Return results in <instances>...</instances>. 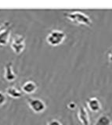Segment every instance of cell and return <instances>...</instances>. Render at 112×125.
Masks as SVG:
<instances>
[{
    "label": "cell",
    "mask_w": 112,
    "mask_h": 125,
    "mask_svg": "<svg viewBox=\"0 0 112 125\" xmlns=\"http://www.w3.org/2000/svg\"><path fill=\"white\" fill-rule=\"evenodd\" d=\"M64 16L70 21L76 23V24L90 26L92 24V20L86 14L80 11H72L68 13H64Z\"/></svg>",
    "instance_id": "obj_1"
},
{
    "label": "cell",
    "mask_w": 112,
    "mask_h": 125,
    "mask_svg": "<svg viewBox=\"0 0 112 125\" xmlns=\"http://www.w3.org/2000/svg\"><path fill=\"white\" fill-rule=\"evenodd\" d=\"M65 38H66V34L63 31L53 30L46 37V42L51 46H57L62 44L65 40Z\"/></svg>",
    "instance_id": "obj_2"
},
{
    "label": "cell",
    "mask_w": 112,
    "mask_h": 125,
    "mask_svg": "<svg viewBox=\"0 0 112 125\" xmlns=\"http://www.w3.org/2000/svg\"><path fill=\"white\" fill-rule=\"evenodd\" d=\"M10 46L15 54L20 55L25 48L24 37L21 34H15L12 39V42H11Z\"/></svg>",
    "instance_id": "obj_3"
},
{
    "label": "cell",
    "mask_w": 112,
    "mask_h": 125,
    "mask_svg": "<svg viewBox=\"0 0 112 125\" xmlns=\"http://www.w3.org/2000/svg\"><path fill=\"white\" fill-rule=\"evenodd\" d=\"M27 103H28L30 109L34 113H42L45 110L46 105L45 103L40 99L37 98H28L27 99Z\"/></svg>",
    "instance_id": "obj_4"
},
{
    "label": "cell",
    "mask_w": 112,
    "mask_h": 125,
    "mask_svg": "<svg viewBox=\"0 0 112 125\" xmlns=\"http://www.w3.org/2000/svg\"><path fill=\"white\" fill-rule=\"evenodd\" d=\"M9 24L10 23L6 22L5 23V27H2V29L0 30V45L1 46H5L9 44L10 40L11 28Z\"/></svg>",
    "instance_id": "obj_5"
},
{
    "label": "cell",
    "mask_w": 112,
    "mask_h": 125,
    "mask_svg": "<svg viewBox=\"0 0 112 125\" xmlns=\"http://www.w3.org/2000/svg\"><path fill=\"white\" fill-rule=\"evenodd\" d=\"M4 78L7 82H13L16 80L17 75H16V73L13 72L12 62H8V63H6L5 66Z\"/></svg>",
    "instance_id": "obj_6"
},
{
    "label": "cell",
    "mask_w": 112,
    "mask_h": 125,
    "mask_svg": "<svg viewBox=\"0 0 112 125\" xmlns=\"http://www.w3.org/2000/svg\"><path fill=\"white\" fill-rule=\"evenodd\" d=\"M87 106L90 111L97 113L101 109V103L100 100L96 97H92L87 100Z\"/></svg>",
    "instance_id": "obj_7"
},
{
    "label": "cell",
    "mask_w": 112,
    "mask_h": 125,
    "mask_svg": "<svg viewBox=\"0 0 112 125\" xmlns=\"http://www.w3.org/2000/svg\"><path fill=\"white\" fill-rule=\"evenodd\" d=\"M78 117L82 125H90V116H89L86 109L84 106H81L78 112Z\"/></svg>",
    "instance_id": "obj_8"
},
{
    "label": "cell",
    "mask_w": 112,
    "mask_h": 125,
    "mask_svg": "<svg viewBox=\"0 0 112 125\" xmlns=\"http://www.w3.org/2000/svg\"><path fill=\"white\" fill-rule=\"evenodd\" d=\"M21 89L24 93L29 95V94H32L36 91L37 84L32 81H28L23 84L21 86Z\"/></svg>",
    "instance_id": "obj_9"
},
{
    "label": "cell",
    "mask_w": 112,
    "mask_h": 125,
    "mask_svg": "<svg viewBox=\"0 0 112 125\" xmlns=\"http://www.w3.org/2000/svg\"><path fill=\"white\" fill-rule=\"evenodd\" d=\"M6 93L9 97L13 98V99H20L23 96V93L13 86L7 88L6 89Z\"/></svg>",
    "instance_id": "obj_10"
},
{
    "label": "cell",
    "mask_w": 112,
    "mask_h": 125,
    "mask_svg": "<svg viewBox=\"0 0 112 125\" xmlns=\"http://www.w3.org/2000/svg\"><path fill=\"white\" fill-rule=\"evenodd\" d=\"M111 120L110 119V117L105 114L100 116L95 124V125H111Z\"/></svg>",
    "instance_id": "obj_11"
},
{
    "label": "cell",
    "mask_w": 112,
    "mask_h": 125,
    "mask_svg": "<svg viewBox=\"0 0 112 125\" xmlns=\"http://www.w3.org/2000/svg\"><path fill=\"white\" fill-rule=\"evenodd\" d=\"M6 95L2 92L0 91V106L4 105L6 103Z\"/></svg>",
    "instance_id": "obj_12"
},
{
    "label": "cell",
    "mask_w": 112,
    "mask_h": 125,
    "mask_svg": "<svg viewBox=\"0 0 112 125\" xmlns=\"http://www.w3.org/2000/svg\"><path fill=\"white\" fill-rule=\"evenodd\" d=\"M47 125H63V124H61L59 120L54 119V120H51L50 121H49L47 123Z\"/></svg>",
    "instance_id": "obj_13"
},
{
    "label": "cell",
    "mask_w": 112,
    "mask_h": 125,
    "mask_svg": "<svg viewBox=\"0 0 112 125\" xmlns=\"http://www.w3.org/2000/svg\"><path fill=\"white\" fill-rule=\"evenodd\" d=\"M67 107H68L69 109H75V107H76V105H75V103H69V104H68Z\"/></svg>",
    "instance_id": "obj_14"
},
{
    "label": "cell",
    "mask_w": 112,
    "mask_h": 125,
    "mask_svg": "<svg viewBox=\"0 0 112 125\" xmlns=\"http://www.w3.org/2000/svg\"><path fill=\"white\" fill-rule=\"evenodd\" d=\"M108 60L111 62H112V49L108 52Z\"/></svg>",
    "instance_id": "obj_15"
},
{
    "label": "cell",
    "mask_w": 112,
    "mask_h": 125,
    "mask_svg": "<svg viewBox=\"0 0 112 125\" xmlns=\"http://www.w3.org/2000/svg\"><path fill=\"white\" fill-rule=\"evenodd\" d=\"M2 24H1V23H0V30L2 29Z\"/></svg>",
    "instance_id": "obj_16"
}]
</instances>
